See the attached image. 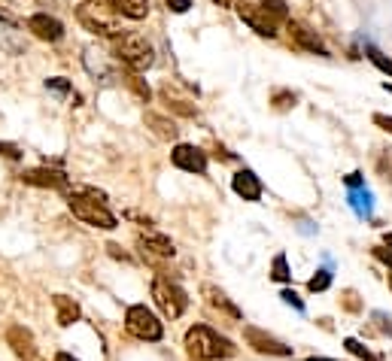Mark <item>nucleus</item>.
Segmentation results:
<instances>
[{"label":"nucleus","mask_w":392,"mask_h":361,"mask_svg":"<svg viewBox=\"0 0 392 361\" xmlns=\"http://www.w3.org/2000/svg\"><path fill=\"white\" fill-rule=\"evenodd\" d=\"M186 352L195 361H225L237 355L234 340L219 334L210 325H192L186 331Z\"/></svg>","instance_id":"obj_1"},{"label":"nucleus","mask_w":392,"mask_h":361,"mask_svg":"<svg viewBox=\"0 0 392 361\" xmlns=\"http://www.w3.org/2000/svg\"><path fill=\"white\" fill-rule=\"evenodd\" d=\"M67 206H71L73 216L80 219L82 225H88V228H101V231H113V228H119L116 213L106 206V201L86 195L80 186L67 191Z\"/></svg>","instance_id":"obj_2"},{"label":"nucleus","mask_w":392,"mask_h":361,"mask_svg":"<svg viewBox=\"0 0 392 361\" xmlns=\"http://www.w3.org/2000/svg\"><path fill=\"white\" fill-rule=\"evenodd\" d=\"M76 21L95 37H106V40H116L122 37V19L106 0H86V3L76 6Z\"/></svg>","instance_id":"obj_3"},{"label":"nucleus","mask_w":392,"mask_h":361,"mask_svg":"<svg viewBox=\"0 0 392 361\" xmlns=\"http://www.w3.org/2000/svg\"><path fill=\"white\" fill-rule=\"evenodd\" d=\"M113 58L125 67L128 73H146L156 64V49L143 34H122L113 40Z\"/></svg>","instance_id":"obj_4"},{"label":"nucleus","mask_w":392,"mask_h":361,"mask_svg":"<svg viewBox=\"0 0 392 361\" xmlns=\"http://www.w3.org/2000/svg\"><path fill=\"white\" fill-rule=\"evenodd\" d=\"M152 301H156V306L161 310V316L165 319H180L183 313L189 310L186 289H183L176 280H171V276H165V273L152 276Z\"/></svg>","instance_id":"obj_5"},{"label":"nucleus","mask_w":392,"mask_h":361,"mask_svg":"<svg viewBox=\"0 0 392 361\" xmlns=\"http://www.w3.org/2000/svg\"><path fill=\"white\" fill-rule=\"evenodd\" d=\"M125 331L134 337V340L158 343L161 337H165V325H161V319L146 304H131L125 310Z\"/></svg>","instance_id":"obj_6"},{"label":"nucleus","mask_w":392,"mask_h":361,"mask_svg":"<svg viewBox=\"0 0 392 361\" xmlns=\"http://www.w3.org/2000/svg\"><path fill=\"white\" fill-rule=\"evenodd\" d=\"M137 249H140V255L143 261H149L152 267H161L165 261H171L176 255V246L171 237H165V234H158V231H140L137 234Z\"/></svg>","instance_id":"obj_7"},{"label":"nucleus","mask_w":392,"mask_h":361,"mask_svg":"<svg viewBox=\"0 0 392 361\" xmlns=\"http://www.w3.org/2000/svg\"><path fill=\"white\" fill-rule=\"evenodd\" d=\"M243 340H247V347L252 352H259V355H274V358H289L292 355V347L283 340H277L274 334L261 331L256 325H243Z\"/></svg>","instance_id":"obj_8"},{"label":"nucleus","mask_w":392,"mask_h":361,"mask_svg":"<svg viewBox=\"0 0 392 361\" xmlns=\"http://www.w3.org/2000/svg\"><path fill=\"white\" fill-rule=\"evenodd\" d=\"M171 164L176 170L204 176L207 173V152L198 149V146H192V143H176L171 149Z\"/></svg>","instance_id":"obj_9"},{"label":"nucleus","mask_w":392,"mask_h":361,"mask_svg":"<svg viewBox=\"0 0 392 361\" xmlns=\"http://www.w3.org/2000/svg\"><path fill=\"white\" fill-rule=\"evenodd\" d=\"M237 15H241L243 25H247L250 30H256L259 37H268V40H274V37H277V21L265 10H261V6H256V3H237Z\"/></svg>","instance_id":"obj_10"},{"label":"nucleus","mask_w":392,"mask_h":361,"mask_svg":"<svg viewBox=\"0 0 392 361\" xmlns=\"http://www.w3.org/2000/svg\"><path fill=\"white\" fill-rule=\"evenodd\" d=\"M28 30L34 37H40V40L46 43H58L61 37H64V25H61V19H55V15H49V12H34V15H28Z\"/></svg>","instance_id":"obj_11"},{"label":"nucleus","mask_w":392,"mask_h":361,"mask_svg":"<svg viewBox=\"0 0 392 361\" xmlns=\"http://www.w3.org/2000/svg\"><path fill=\"white\" fill-rule=\"evenodd\" d=\"M286 30H289V37H292V43L298 46V49H304V52H310V55H319V58H328V49L322 46V40L317 37V30H310L307 25H301V21H286Z\"/></svg>","instance_id":"obj_12"},{"label":"nucleus","mask_w":392,"mask_h":361,"mask_svg":"<svg viewBox=\"0 0 392 361\" xmlns=\"http://www.w3.org/2000/svg\"><path fill=\"white\" fill-rule=\"evenodd\" d=\"M232 188L237 197H243V201H250V204H259L261 195H265V186H261L256 170H250V167H241V170L232 176Z\"/></svg>","instance_id":"obj_13"},{"label":"nucleus","mask_w":392,"mask_h":361,"mask_svg":"<svg viewBox=\"0 0 392 361\" xmlns=\"http://www.w3.org/2000/svg\"><path fill=\"white\" fill-rule=\"evenodd\" d=\"M25 186H37V188H55V191H71V179L61 170H49V167H37V170H25L21 173Z\"/></svg>","instance_id":"obj_14"},{"label":"nucleus","mask_w":392,"mask_h":361,"mask_svg":"<svg viewBox=\"0 0 392 361\" xmlns=\"http://www.w3.org/2000/svg\"><path fill=\"white\" fill-rule=\"evenodd\" d=\"M6 343H10V349H12L21 361H37V343H34V334H30L25 325H12L10 331H6Z\"/></svg>","instance_id":"obj_15"},{"label":"nucleus","mask_w":392,"mask_h":361,"mask_svg":"<svg viewBox=\"0 0 392 361\" xmlns=\"http://www.w3.org/2000/svg\"><path fill=\"white\" fill-rule=\"evenodd\" d=\"M161 97H165L167 106H171L174 113H180V116H189V119L198 116L195 97H180L176 95V88H174V82H165V86H161Z\"/></svg>","instance_id":"obj_16"},{"label":"nucleus","mask_w":392,"mask_h":361,"mask_svg":"<svg viewBox=\"0 0 392 361\" xmlns=\"http://www.w3.org/2000/svg\"><path fill=\"white\" fill-rule=\"evenodd\" d=\"M52 306H55V319H58L61 328H71L73 322H80V316H82L80 304H76L73 297H67V295H55L52 297Z\"/></svg>","instance_id":"obj_17"},{"label":"nucleus","mask_w":392,"mask_h":361,"mask_svg":"<svg viewBox=\"0 0 392 361\" xmlns=\"http://www.w3.org/2000/svg\"><path fill=\"white\" fill-rule=\"evenodd\" d=\"M146 128L152 130L156 137H161V140H176L180 137V128H176V121L174 119H167V116H161V113H146Z\"/></svg>","instance_id":"obj_18"},{"label":"nucleus","mask_w":392,"mask_h":361,"mask_svg":"<svg viewBox=\"0 0 392 361\" xmlns=\"http://www.w3.org/2000/svg\"><path fill=\"white\" fill-rule=\"evenodd\" d=\"M204 297H207V304L210 306H216V310H222L225 316H232V319H243V313H241V306L228 301V295L222 289L216 286H204Z\"/></svg>","instance_id":"obj_19"},{"label":"nucleus","mask_w":392,"mask_h":361,"mask_svg":"<svg viewBox=\"0 0 392 361\" xmlns=\"http://www.w3.org/2000/svg\"><path fill=\"white\" fill-rule=\"evenodd\" d=\"M347 204L353 206V213H356L359 219H374V195L371 188H356L347 195Z\"/></svg>","instance_id":"obj_20"},{"label":"nucleus","mask_w":392,"mask_h":361,"mask_svg":"<svg viewBox=\"0 0 392 361\" xmlns=\"http://www.w3.org/2000/svg\"><path fill=\"white\" fill-rule=\"evenodd\" d=\"M119 15H125L131 21H140L149 15V0H106Z\"/></svg>","instance_id":"obj_21"},{"label":"nucleus","mask_w":392,"mask_h":361,"mask_svg":"<svg viewBox=\"0 0 392 361\" xmlns=\"http://www.w3.org/2000/svg\"><path fill=\"white\" fill-rule=\"evenodd\" d=\"M365 55H368V61H371L374 67H377L380 73H386V76H392V58H386L383 52L377 49L374 43H365Z\"/></svg>","instance_id":"obj_22"},{"label":"nucleus","mask_w":392,"mask_h":361,"mask_svg":"<svg viewBox=\"0 0 392 361\" xmlns=\"http://www.w3.org/2000/svg\"><path fill=\"white\" fill-rule=\"evenodd\" d=\"M271 280L274 282H292V273H289V258L286 252H280V255H274V264H271Z\"/></svg>","instance_id":"obj_23"},{"label":"nucleus","mask_w":392,"mask_h":361,"mask_svg":"<svg viewBox=\"0 0 392 361\" xmlns=\"http://www.w3.org/2000/svg\"><path fill=\"white\" fill-rule=\"evenodd\" d=\"M332 271H328V267H322V271H317L310 276V280H307V291H313V295H317V291H328L332 289Z\"/></svg>","instance_id":"obj_24"},{"label":"nucleus","mask_w":392,"mask_h":361,"mask_svg":"<svg viewBox=\"0 0 392 361\" xmlns=\"http://www.w3.org/2000/svg\"><path fill=\"white\" fill-rule=\"evenodd\" d=\"M344 349L350 352V355H356V358H362V361H380V355H374L371 349L365 347V343H359L356 337H347V340H344Z\"/></svg>","instance_id":"obj_25"},{"label":"nucleus","mask_w":392,"mask_h":361,"mask_svg":"<svg viewBox=\"0 0 392 361\" xmlns=\"http://www.w3.org/2000/svg\"><path fill=\"white\" fill-rule=\"evenodd\" d=\"M261 10L271 15L274 21H289V10L283 0H261Z\"/></svg>","instance_id":"obj_26"},{"label":"nucleus","mask_w":392,"mask_h":361,"mask_svg":"<svg viewBox=\"0 0 392 361\" xmlns=\"http://www.w3.org/2000/svg\"><path fill=\"white\" fill-rule=\"evenodd\" d=\"M46 88L55 91V95H73V86L64 79V76H52V79H46Z\"/></svg>","instance_id":"obj_27"},{"label":"nucleus","mask_w":392,"mask_h":361,"mask_svg":"<svg viewBox=\"0 0 392 361\" xmlns=\"http://www.w3.org/2000/svg\"><path fill=\"white\" fill-rule=\"evenodd\" d=\"M125 79H128V86L131 88H134L137 91V95H140V101H149V97H152V91H149V86H146V82L140 79V76H137V73H128L125 76Z\"/></svg>","instance_id":"obj_28"},{"label":"nucleus","mask_w":392,"mask_h":361,"mask_svg":"<svg viewBox=\"0 0 392 361\" xmlns=\"http://www.w3.org/2000/svg\"><path fill=\"white\" fill-rule=\"evenodd\" d=\"M377 173H380L386 182H392V149L380 152V158H377Z\"/></svg>","instance_id":"obj_29"},{"label":"nucleus","mask_w":392,"mask_h":361,"mask_svg":"<svg viewBox=\"0 0 392 361\" xmlns=\"http://www.w3.org/2000/svg\"><path fill=\"white\" fill-rule=\"evenodd\" d=\"M371 319H374V322H377V328H380V331H383V334H389V337H392V313H383V310H374V313H371Z\"/></svg>","instance_id":"obj_30"},{"label":"nucleus","mask_w":392,"mask_h":361,"mask_svg":"<svg viewBox=\"0 0 392 361\" xmlns=\"http://www.w3.org/2000/svg\"><path fill=\"white\" fill-rule=\"evenodd\" d=\"M0 21H3V25H12V28H19V25H21L19 15L12 12V6L6 3V0H0Z\"/></svg>","instance_id":"obj_31"},{"label":"nucleus","mask_w":392,"mask_h":361,"mask_svg":"<svg viewBox=\"0 0 392 361\" xmlns=\"http://www.w3.org/2000/svg\"><path fill=\"white\" fill-rule=\"evenodd\" d=\"M280 297H283V304H289V306H292V310L304 313V301H301V297H298L292 289H283V291H280Z\"/></svg>","instance_id":"obj_32"},{"label":"nucleus","mask_w":392,"mask_h":361,"mask_svg":"<svg viewBox=\"0 0 392 361\" xmlns=\"http://www.w3.org/2000/svg\"><path fill=\"white\" fill-rule=\"evenodd\" d=\"M344 186H347L350 191H356V188H365V176L359 173V170H353V173H347V176H344Z\"/></svg>","instance_id":"obj_33"},{"label":"nucleus","mask_w":392,"mask_h":361,"mask_svg":"<svg viewBox=\"0 0 392 361\" xmlns=\"http://www.w3.org/2000/svg\"><path fill=\"white\" fill-rule=\"evenodd\" d=\"M165 3H167V10L176 12V15H183V12L192 10V0H165Z\"/></svg>","instance_id":"obj_34"},{"label":"nucleus","mask_w":392,"mask_h":361,"mask_svg":"<svg viewBox=\"0 0 392 361\" xmlns=\"http://www.w3.org/2000/svg\"><path fill=\"white\" fill-rule=\"evenodd\" d=\"M374 125L380 130H386V134H392V116H386V113H374Z\"/></svg>","instance_id":"obj_35"},{"label":"nucleus","mask_w":392,"mask_h":361,"mask_svg":"<svg viewBox=\"0 0 392 361\" xmlns=\"http://www.w3.org/2000/svg\"><path fill=\"white\" fill-rule=\"evenodd\" d=\"M374 258L383 261V264H386L389 271H392V252H389V249H383V246H374Z\"/></svg>","instance_id":"obj_36"},{"label":"nucleus","mask_w":392,"mask_h":361,"mask_svg":"<svg viewBox=\"0 0 392 361\" xmlns=\"http://www.w3.org/2000/svg\"><path fill=\"white\" fill-rule=\"evenodd\" d=\"M55 361H80V358H73L71 352H58V355H55Z\"/></svg>","instance_id":"obj_37"},{"label":"nucleus","mask_w":392,"mask_h":361,"mask_svg":"<svg viewBox=\"0 0 392 361\" xmlns=\"http://www.w3.org/2000/svg\"><path fill=\"white\" fill-rule=\"evenodd\" d=\"M301 231H304V234H313V231H317V228H313L310 222H301Z\"/></svg>","instance_id":"obj_38"},{"label":"nucleus","mask_w":392,"mask_h":361,"mask_svg":"<svg viewBox=\"0 0 392 361\" xmlns=\"http://www.w3.org/2000/svg\"><path fill=\"white\" fill-rule=\"evenodd\" d=\"M307 361H337V358H326V355H310Z\"/></svg>","instance_id":"obj_39"},{"label":"nucleus","mask_w":392,"mask_h":361,"mask_svg":"<svg viewBox=\"0 0 392 361\" xmlns=\"http://www.w3.org/2000/svg\"><path fill=\"white\" fill-rule=\"evenodd\" d=\"M383 243H386V246H389V252H392V234H389V231L383 234Z\"/></svg>","instance_id":"obj_40"},{"label":"nucleus","mask_w":392,"mask_h":361,"mask_svg":"<svg viewBox=\"0 0 392 361\" xmlns=\"http://www.w3.org/2000/svg\"><path fill=\"white\" fill-rule=\"evenodd\" d=\"M383 91H389V95H392V82H383Z\"/></svg>","instance_id":"obj_41"},{"label":"nucleus","mask_w":392,"mask_h":361,"mask_svg":"<svg viewBox=\"0 0 392 361\" xmlns=\"http://www.w3.org/2000/svg\"><path fill=\"white\" fill-rule=\"evenodd\" d=\"M216 3H219V6H228V3H232V0H216Z\"/></svg>","instance_id":"obj_42"},{"label":"nucleus","mask_w":392,"mask_h":361,"mask_svg":"<svg viewBox=\"0 0 392 361\" xmlns=\"http://www.w3.org/2000/svg\"><path fill=\"white\" fill-rule=\"evenodd\" d=\"M389 289H392V273H389Z\"/></svg>","instance_id":"obj_43"}]
</instances>
